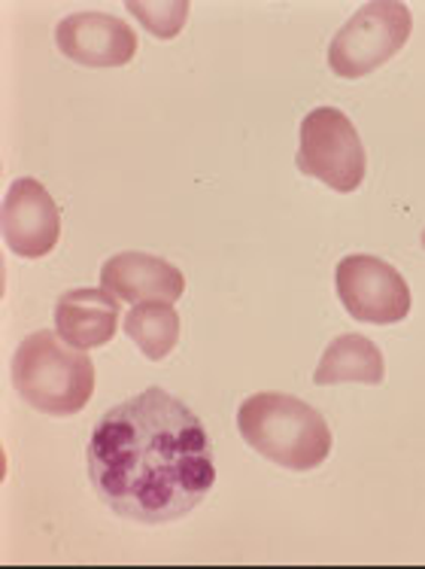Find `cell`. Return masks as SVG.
I'll use <instances>...</instances> for the list:
<instances>
[{
  "label": "cell",
  "mask_w": 425,
  "mask_h": 569,
  "mask_svg": "<svg viewBox=\"0 0 425 569\" xmlns=\"http://www.w3.org/2000/svg\"><path fill=\"white\" fill-rule=\"evenodd\" d=\"M85 457L104 506L138 523L180 521L216 485L204 423L159 387L110 408Z\"/></svg>",
  "instance_id": "cell-1"
},
{
  "label": "cell",
  "mask_w": 425,
  "mask_h": 569,
  "mask_svg": "<svg viewBox=\"0 0 425 569\" xmlns=\"http://www.w3.org/2000/svg\"><path fill=\"white\" fill-rule=\"evenodd\" d=\"M243 442L271 463L311 472L332 453V430L316 408L289 393H255L237 411Z\"/></svg>",
  "instance_id": "cell-2"
},
{
  "label": "cell",
  "mask_w": 425,
  "mask_h": 569,
  "mask_svg": "<svg viewBox=\"0 0 425 569\" xmlns=\"http://www.w3.org/2000/svg\"><path fill=\"white\" fill-rule=\"evenodd\" d=\"M12 383L40 415L73 418L94 396V366L85 350H70L64 338L40 329L16 350Z\"/></svg>",
  "instance_id": "cell-3"
},
{
  "label": "cell",
  "mask_w": 425,
  "mask_h": 569,
  "mask_svg": "<svg viewBox=\"0 0 425 569\" xmlns=\"http://www.w3.org/2000/svg\"><path fill=\"white\" fill-rule=\"evenodd\" d=\"M414 31V16L398 0L365 3L334 34L328 47V68L344 80H362L398 56Z\"/></svg>",
  "instance_id": "cell-4"
},
{
  "label": "cell",
  "mask_w": 425,
  "mask_h": 569,
  "mask_svg": "<svg viewBox=\"0 0 425 569\" xmlns=\"http://www.w3.org/2000/svg\"><path fill=\"white\" fill-rule=\"evenodd\" d=\"M298 171L334 192H353L368 171V156L356 126L337 107H316L301 122Z\"/></svg>",
  "instance_id": "cell-5"
},
{
  "label": "cell",
  "mask_w": 425,
  "mask_h": 569,
  "mask_svg": "<svg viewBox=\"0 0 425 569\" xmlns=\"http://www.w3.org/2000/svg\"><path fill=\"white\" fill-rule=\"evenodd\" d=\"M337 296L362 323H402L411 315V287L402 278V271H395L389 262H383L377 256L353 253L341 259L337 274Z\"/></svg>",
  "instance_id": "cell-6"
},
{
  "label": "cell",
  "mask_w": 425,
  "mask_h": 569,
  "mask_svg": "<svg viewBox=\"0 0 425 569\" xmlns=\"http://www.w3.org/2000/svg\"><path fill=\"white\" fill-rule=\"evenodd\" d=\"M61 238V210L34 177L12 180L3 198V244L22 259H40Z\"/></svg>",
  "instance_id": "cell-7"
},
{
  "label": "cell",
  "mask_w": 425,
  "mask_h": 569,
  "mask_svg": "<svg viewBox=\"0 0 425 569\" xmlns=\"http://www.w3.org/2000/svg\"><path fill=\"white\" fill-rule=\"evenodd\" d=\"M61 56L82 68H125L138 56V37L125 19L107 12H73L55 28Z\"/></svg>",
  "instance_id": "cell-8"
},
{
  "label": "cell",
  "mask_w": 425,
  "mask_h": 569,
  "mask_svg": "<svg viewBox=\"0 0 425 569\" xmlns=\"http://www.w3.org/2000/svg\"><path fill=\"white\" fill-rule=\"evenodd\" d=\"M101 290L122 302H176L185 292L180 268L150 253H115L101 268Z\"/></svg>",
  "instance_id": "cell-9"
},
{
  "label": "cell",
  "mask_w": 425,
  "mask_h": 569,
  "mask_svg": "<svg viewBox=\"0 0 425 569\" xmlns=\"http://www.w3.org/2000/svg\"><path fill=\"white\" fill-rule=\"evenodd\" d=\"M119 326V299L107 290H70L55 305L58 336L70 348H101L115 336Z\"/></svg>",
  "instance_id": "cell-10"
},
{
  "label": "cell",
  "mask_w": 425,
  "mask_h": 569,
  "mask_svg": "<svg viewBox=\"0 0 425 569\" xmlns=\"http://www.w3.org/2000/svg\"><path fill=\"white\" fill-rule=\"evenodd\" d=\"M386 375V362H383V350L365 336H341L334 338L332 345L322 353L320 366L313 381L320 387L328 383H383Z\"/></svg>",
  "instance_id": "cell-11"
},
{
  "label": "cell",
  "mask_w": 425,
  "mask_h": 569,
  "mask_svg": "<svg viewBox=\"0 0 425 569\" xmlns=\"http://www.w3.org/2000/svg\"><path fill=\"white\" fill-rule=\"evenodd\" d=\"M125 336L146 360H164L180 341V315L171 302H140L125 317Z\"/></svg>",
  "instance_id": "cell-12"
},
{
  "label": "cell",
  "mask_w": 425,
  "mask_h": 569,
  "mask_svg": "<svg viewBox=\"0 0 425 569\" xmlns=\"http://www.w3.org/2000/svg\"><path fill=\"white\" fill-rule=\"evenodd\" d=\"M128 12L140 19V24L150 34L171 40L183 31L185 19H189V3L185 0H173V3H140V0H128Z\"/></svg>",
  "instance_id": "cell-13"
},
{
  "label": "cell",
  "mask_w": 425,
  "mask_h": 569,
  "mask_svg": "<svg viewBox=\"0 0 425 569\" xmlns=\"http://www.w3.org/2000/svg\"><path fill=\"white\" fill-rule=\"evenodd\" d=\"M423 247H425V232H423Z\"/></svg>",
  "instance_id": "cell-14"
}]
</instances>
